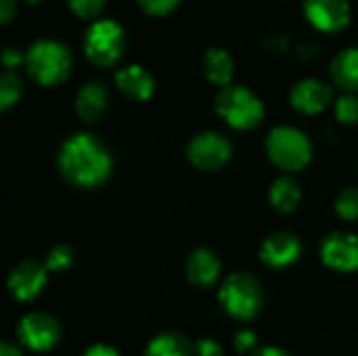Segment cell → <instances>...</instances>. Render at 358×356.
Wrapping results in <instances>:
<instances>
[{
  "instance_id": "1",
  "label": "cell",
  "mask_w": 358,
  "mask_h": 356,
  "mask_svg": "<svg viewBox=\"0 0 358 356\" xmlns=\"http://www.w3.org/2000/svg\"><path fill=\"white\" fill-rule=\"evenodd\" d=\"M57 166L71 185L94 189L109 178L113 159L107 145L99 136L78 132L61 145Z\"/></svg>"
},
{
  "instance_id": "2",
  "label": "cell",
  "mask_w": 358,
  "mask_h": 356,
  "mask_svg": "<svg viewBox=\"0 0 358 356\" xmlns=\"http://www.w3.org/2000/svg\"><path fill=\"white\" fill-rule=\"evenodd\" d=\"M71 52L59 40H36L25 52L27 73L42 86L61 84L71 71Z\"/></svg>"
},
{
  "instance_id": "3",
  "label": "cell",
  "mask_w": 358,
  "mask_h": 356,
  "mask_svg": "<svg viewBox=\"0 0 358 356\" xmlns=\"http://www.w3.org/2000/svg\"><path fill=\"white\" fill-rule=\"evenodd\" d=\"M216 113L237 130L256 128L264 118V105L256 92L245 86H224L216 97Z\"/></svg>"
},
{
  "instance_id": "4",
  "label": "cell",
  "mask_w": 358,
  "mask_h": 356,
  "mask_svg": "<svg viewBox=\"0 0 358 356\" xmlns=\"http://www.w3.org/2000/svg\"><path fill=\"white\" fill-rule=\"evenodd\" d=\"M84 55L96 67L115 65L126 50V31L113 19H99L84 31Z\"/></svg>"
},
{
  "instance_id": "5",
  "label": "cell",
  "mask_w": 358,
  "mask_h": 356,
  "mask_svg": "<svg viewBox=\"0 0 358 356\" xmlns=\"http://www.w3.org/2000/svg\"><path fill=\"white\" fill-rule=\"evenodd\" d=\"M218 300L231 317L245 321V319H254L260 313L264 304V292L254 275L233 273L222 283L218 292Z\"/></svg>"
},
{
  "instance_id": "6",
  "label": "cell",
  "mask_w": 358,
  "mask_h": 356,
  "mask_svg": "<svg viewBox=\"0 0 358 356\" xmlns=\"http://www.w3.org/2000/svg\"><path fill=\"white\" fill-rule=\"evenodd\" d=\"M266 153L281 170H302L313 155L308 136L294 126H275L266 138Z\"/></svg>"
},
{
  "instance_id": "7",
  "label": "cell",
  "mask_w": 358,
  "mask_h": 356,
  "mask_svg": "<svg viewBox=\"0 0 358 356\" xmlns=\"http://www.w3.org/2000/svg\"><path fill=\"white\" fill-rule=\"evenodd\" d=\"M233 145L222 132L206 130L195 134L187 145V157L201 170H218L231 157Z\"/></svg>"
},
{
  "instance_id": "8",
  "label": "cell",
  "mask_w": 358,
  "mask_h": 356,
  "mask_svg": "<svg viewBox=\"0 0 358 356\" xmlns=\"http://www.w3.org/2000/svg\"><path fill=\"white\" fill-rule=\"evenodd\" d=\"M59 336H61L59 323L46 313H27L17 327L19 342L36 353L50 350L59 342Z\"/></svg>"
},
{
  "instance_id": "9",
  "label": "cell",
  "mask_w": 358,
  "mask_h": 356,
  "mask_svg": "<svg viewBox=\"0 0 358 356\" xmlns=\"http://www.w3.org/2000/svg\"><path fill=\"white\" fill-rule=\"evenodd\" d=\"M304 15L315 29L336 34L350 23V4L348 0H304Z\"/></svg>"
},
{
  "instance_id": "10",
  "label": "cell",
  "mask_w": 358,
  "mask_h": 356,
  "mask_svg": "<svg viewBox=\"0 0 358 356\" xmlns=\"http://www.w3.org/2000/svg\"><path fill=\"white\" fill-rule=\"evenodd\" d=\"M46 279H48V269L44 264L36 260H23L13 266L6 279V287L15 300L27 302L42 292V287L46 285Z\"/></svg>"
},
{
  "instance_id": "11",
  "label": "cell",
  "mask_w": 358,
  "mask_h": 356,
  "mask_svg": "<svg viewBox=\"0 0 358 356\" xmlns=\"http://www.w3.org/2000/svg\"><path fill=\"white\" fill-rule=\"evenodd\" d=\"M321 258L329 269L350 273L358 269V235L329 233L321 243Z\"/></svg>"
},
{
  "instance_id": "12",
  "label": "cell",
  "mask_w": 358,
  "mask_h": 356,
  "mask_svg": "<svg viewBox=\"0 0 358 356\" xmlns=\"http://www.w3.org/2000/svg\"><path fill=\"white\" fill-rule=\"evenodd\" d=\"M289 101L294 109H298L300 113L313 115L329 107V103L334 101V90L329 84L317 78H306L294 84L289 92Z\"/></svg>"
},
{
  "instance_id": "13",
  "label": "cell",
  "mask_w": 358,
  "mask_h": 356,
  "mask_svg": "<svg viewBox=\"0 0 358 356\" xmlns=\"http://www.w3.org/2000/svg\"><path fill=\"white\" fill-rule=\"evenodd\" d=\"M300 239L289 233V231H277L273 235H268L262 245H260V258L266 266L273 269H281L292 264L294 260H298L300 256Z\"/></svg>"
},
{
  "instance_id": "14",
  "label": "cell",
  "mask_w": 358,
  "mask_h": 356,
  "mask_svg": "<svg viewBox=\"0 0 358 356\" xmlns=\"http://www.w3.org/2000/svg\"><path fill=\"white\" fill-rule=\"evenodd\" d=\"M109 107V90L105 84L92 80L86 82L76 94V113L82 122H96Z\"/></svg>"
},
{
  "instance_id": "15",
  "label": "cell",
  "mask_w": 358,
  "mask_h": 356,
  "mask_svg": "<svg viewBox=\"0 0 358 356\" xmlns=\"http://www.w3.org/2000/svg\"><path fill=\"white\" fill-rule=\"evenodd\" d=\"M187 277L197 287H210L220 275V260L208 248H197L187 256L185 262Z\"/></svg>"
},
{
  "instance_id": "16",
  "label": "cell",
  "mask_w": 358,
  "mask_h": 356,
  "mask_svg": "<svg viewBox=\"0 0 358 356\" xmlns=\"http://www.w3.org/2000/svg\"><path fill=\"white\" fill-rule=\"evenodd\" d=\"M115 86L120 88V92L124 97L134 99V101H145V99H149L153 94L155 80L145 67L128 65V67H122L115 73Z\"/></svg>"
},
{
  "instance_id": "17",
  "label": "cell",
  "mask_w": 358,
  "mask_h": 356,
  "mask_svg": "<svg viewBox=\"0 0 358 356\" xmlns=\"http://www.w3.org/2000/svg\"><path fill=\"white\" fill-rule=\"evenodd\" d=\"M331 80L336 82L338 88L346 92H357L358 90V48H344L340 55L334 57L329 65Z\"/></svg>"
},
{
  "instance_id": "18",
  "label": "cell",
  "mask_w": 358,
  "mask_h": 356,
  "mask_svg": "<svg viewBox=\"0 0 358 356\" xmlns=\"http://www.w3.org/2000/svg\"><path fill=\"white\" fill-rule=\"evenodd\" d=\"M203 73L206 78L216 84V86H231L233 73H235V63L233 57L218 46H212L203 55Z\"/></svg>"
},
{
  "instance_id": "19",
  "label": "cell",
  "mask_w": 358,
  "mask_h": 356,
  "mask_svg": "<svg viewBox=\"0 0 358 356\" xmlns=\"http://www.w3.org/2000/svg\"><path fill=\"white\" fill-rule=\"evenodd\" d=\"M193 344L178 332L157 334L145 348V356H191Z\"/></svg>"
},
{
  "instance_id": "20",
  "label": "cell",
  "mask_w": 358,
  "mask_h": 356,
  "mask_svg": "<svg viewBox=\"0 0 358 356\" xmlns=\"http://www.w3.org/2000/svg\"><path fill=\"white\" fill-rule=\"evenodd\" d=\"M300 197H302L300 185L292 176H279L271 185V191H268V199H271L273 208L283 214L294 212L300 204Z\"/></svg>"
},
{
  "instance_id": "21",
  "label": "cell",
  "mask_w": 358,
  "mask_h": 356,
  "mask_svg": "<svg viewBox=\"0 0 358 356\" xmlns=\"http://www.w3.org/2000/svg\"><path fill=\"white\" fill-rule=\"evenodd\" d=\"M21 90H23L21 78L15 71H4L0 78V109L6 111L8 107H13L19 101Z\"/></svg>"
},
{
  "instance_id": "22",
  "label": "cell",
  "mask_w": 358,
  "mask_h": 356,
  "mask_svg": "<svg viewBox=\"0 0 358 356\" xmlns=\"http://www.w3.org/2000/svg\"><path fill=\"white\" fill-rule=\"evenodd\" d=\"M336 212L346 220L358 218V187H346L340 191L336 197Z\"/></svg>"
},
{
  "instance_id": "23",
  "label": "cell",
  "mask_w": 358,
  "mask_h": 356,
  "mask_svg": "<svg viewBox=\"0 0 358 356\" xmlns=\"http://www.w3.org/2000/svg\"><path fill=\"white\" fill-rule=\"evenodd\" d=\"M71 262H73V250L65 243H59V245H52L48 250L44 266L48 271H65L71 266Z\"/></svg>"
},
{
  "instance_id": "24",
  "label": "cell",
  "mask_w": 358,
  "mask_h": 356,
  "mask_svg": "<svg viewBox=\"0 0 358 356\" xmlns=\"http://www.w3.org/2000/svg\"><path fill=\"white\" fill-rule=\"evenodd\" d=\"M71 13L84 21H99L103 8H105V0H67Z\"/></svg>"
},
{
  "instance_id": "25",
  "label": "cell",
  "mask_w": 358,
  "mask_h": 356,
  "mask_svg": "<svg viewBox=\"0 0 358 356\" xmlns=\"http://www.w3.org/2000/svg\"><path fill=\"white\" fill-rule=\"evenodd\" d=\"M336 118L342 124H357L358 122V97L346 92L336 101Z\"/></svg>"
},
{
  "instance_id": "26",
  "label": "cell",
  "mask_w": 358,
  "mask_h": 356,
  "mask_svg": "<svg viewBox=\"0 0 358 356\" xmlns=\"http://www.w3.org/2000/svg\"><path fill=\"white\" fill-rule=\"evenodd\" d=\"M136 2L141 10L151 17H166L180 4V0H136Z\"/></svg>"
},
{
  "instance_id": "27",
  "label": "cell",
  "mask_w": 358,
  "mask_h": 356,
  "mask_svg": "<svg viewBox=\"0 0 358 356\" xmlns=\"http://www.w3.org/2000/svg\"><path fill=\"white\" fill-rule=\"evenodd\" d=\"M193 355L197 356H222V346L212 338H199L193 344Z\"/></svg>"
},
{
  "instance_id": "28",
  "label": "cell",
  "mask_w": 358,
  "mask_h": 356,
  "mask_svg": "<svg viewBox=\"0 0 358 356\" xmlns=\"http://www.w3.org/2000/svg\"><path fill=\"white\" fill-rule=\"evenodd\" d=\"M233 342H235V348L239 353H248L256 344V334L252 329H239V332H235Z\"/></svg>"
},
{
  "instance_id": "29",
  "label": "cell",
  "mask_w": 358,
  "mask_h": 356,
  "mask_svg": "<svg viewBox=\"0 0 358 356\" xmlns=\"http://www.w3.org/2000/svg\"><path fill=\"white\" fill-rule=\"evenodd\" d=\"M21 63H25V55H21V50H17L15 46H6L2 50V65L6 67V71H13Z\"/></svg>"
},
{
  "instance_id": "30",
  "label": "cell",
  "mask_w": 358,
  "mask_h": 356,
  "mask_svg": "<svg viewBox=\"0 0 358 356\" xmlns=\"http://www.w3.org/2000/svg\"><path fill=\"white\" fill-rule=\"evenodd\" d=\"M17 15V0H0V23L8 25Z\"/></svg>"
},
{
  "instance_id": "31",
  "label": "cell",
  "mask_w": 358,
  "mask_h": 356,
  "mask_svg": "<svg viewBox=\"0 0 358 356\" xmlns=\"http://www.w3.org/2000/svg\"><path fill=\"white\" fill-rule=\"evenodd\" d=\"M84 356H120V353L115 350V348H111V346H107V344H92Z\"/></svg>"
},
{
  "instance_id": "32",
  "label": "cell",
  "mask_w": 358,
  "mask_h": 356,
  "mask_svg": "<svg viewBox=\"0 0 358 356\" xmlns=\"http://www.w3.org/2000/svg\"><path fill=\"white\" fill-rule=\"evenodd\" d=\"M287 44H289V40H287L285 36H275V38L266 40V46H268L271 50H275V52H283V50H287Z\"/></svg>"
},
{
  "instance_id": "33",
  "label": "cell",
  "mask_w": 358,
  "mask_h": 356,
  "mask_svg": "<svg viewBox=\"0 0 358 356\" xmlns=\"http://www.w3.org/2000/svg\"><path fill=\"white\" fill-rule=\"evenodd\" d=\"M252 356H292V355H289V353H285V350H281V348H277V346H264V348L256 350Z\"/></svg>"
},
{
  "instance_id": "34",
  "label": "cell",
  "mask_w": 358,
  "mask_h": 356,
  "mask_svg": "<svg viewBox=\"0 0 358 356\" xmlns=\"http://www.w3.org/2000/svg\"><path fill=\"white\" fill-rule=\"evenodd\" d=\"M0 356H23V355H21V350H19L15 344H10V342H2V344H0Z\"/></svg>"
},
{
  "instance_id": "35",
  "label": "cell",
  "mask_w": 358,
  "mask_h": 356,
  "mask_svg": "<svg viewBox=\"0 0 358 356\" xmlns=\"http://www.w3.org/2000/svg\"><path fill=\"white\" fill-rule=\"evenodd\" d=\"M298 50H300V55H304V57H310V55H313V52H315L317 48H315L313 44H302V46H300Z\"/></svg>"
},
{
  "instance_id": "36",
  "label": "cell",
  "mask_w": 358,
  "mask_h": 356,
  "mask_svg": "<svg viewBox=\"0 0 358 356\" xmlns=\"http://www.w3.org/2000/svg\"><path fill=\"white\" fill-rule=\"evenodd\" d=\"M23 2H27V4H40V2H44V0H23Z\"/></svg>"
}]
</instances>
